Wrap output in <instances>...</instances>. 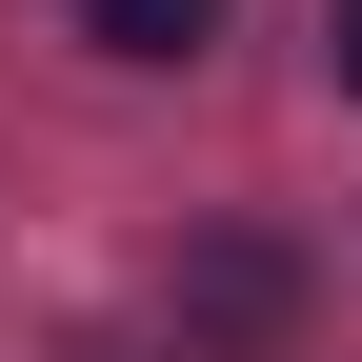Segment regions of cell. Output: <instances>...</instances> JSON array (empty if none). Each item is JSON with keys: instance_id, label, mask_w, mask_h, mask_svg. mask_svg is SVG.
Segmentation results:
<instances>
[{"instance_id": "6da1fadb", "label": "cell", "mask_w": 362, "mask_h": 362, "mask_svg": "<svg viewBox=\"0 0 362 362\" xmlns=\"http://www.w3.org/2000/svg\"><path fill=\"white\" fill-rule=\"evenodd\" d=\"M81 40H121V61H202L221 0H81Z\"/></svg>"}, {"instance_id": "7a4b0ae2", "label": "cell", "mask_w": 362, "mask_h": 362, "mask_svg": "<svg viewBox=\"0 0 362 362\" xmlns=\"http://www.w3.org/2000/svg\"><path fill=\"white\" fill-rule=\"evenodd\" d=\"M342 81H362V0H342Z\"/></svg>"}]
</instances>
